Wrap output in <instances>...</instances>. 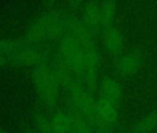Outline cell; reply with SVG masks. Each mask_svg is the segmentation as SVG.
I'll return each mask as SVG.
<instances>
[{
	"mask_svg": "<svg viewBox=\"0 0 157 133\" xmlns=\"http://www.w3.org/2000/svg\"><path fill=\"white\" fill-rule=\"evenodd\" d=\"M46 54L25 40L0 38V68L33 66L44 65Z\"/></svg>",
	"mask_w": 157,
	"mask_h": 133,
	"instance_id": "1",
	"label": "cell"
},
{
	"mask_svg": "<svg viewBox=\"0 0 157 133\" xmlns=\"http://www.w3.org/2000/svg\"><path fill=\"white\" fill-rule=\"evenodd\" d=\"M67 18L59 10H50L35 19L26 29L24 40L32 44L61 39L67 34Z\"/></svg>",
	"mask_w": 157,
	"mask_h": 133,
	"instance_id": "2",
	"label": "cell"
},
{
	"mask_svg": "<svg viewBox=\"0 0 157 133\" xmlns=\"http://www.w3.org/2000/svg\"><path fill=\"white\" fill-rule=\"evenodd\" d=\"M58 60L66 65L73 75L80 81H83L86 71V59L84 48L70 35H64L57 46Z\"/></svg>",
	"mask_w": 157,
	"mask_h": 133,
	"instance_id": "3",
	"label": "cell"
},
{
	"mask_svg": "<svg viewBox=\"0 0 157 133\" xmlns=\"http://www.w3.org/2000/svg\"><path fill=\"white\" fill-rule=\"evenodd\" d=\"M32 80L36 93L42 102L49 108H54L59 99V83L57 82L51 66L41 65L33 69Z\"/></svg>",
	"mask_w": 157,
	"mask_h": 133,
	"instance_id": "4",
	"label": "cell"
},
{
	"mask_svg": "<svg viewBox=\"0 0 157 133\" xmlns=\"http://www.w3.org/2000/svg\"><path fill=\"white\" fill-rule=\"evenodd\" d=\"M67 92L69 93L72 109L83 116L95 131L103 130L96 114V100L92 93L82 86V81L77 80Z\"/></svg>",
	"mask_w": 157,
	"mask_h": 133,
	"instance_id": "5",
	"label": "cell"
},
{
	"mask_svg": "<svg viewBox=\"0 0 157 133\" xmlns=\"http://www.w3.org/2000/svg\"><path fill=\"white\" fill-rule=\"evenodd\" d=\"M117 107L102 95L96 100V114L103 129H111L117 124L119 118Z\"/></svg>",
	"mask_w": 157,
	"mask_h": 133,
	"instance_id": "6",
	"label": "cell"
},
{
	"mask_svg": "<svg viewBox=\"0 0 157 133\" xmlns=\"http://www.w3.org/2000/svg\"><path fill=\"white\" fill-rule=\"evenodd\" d=\"M141 61V55L138 51L132 50L118 56L115 64V68L120 76L128 78L134 75L139 70Z\"/></svg>",
	"mask_w": 157,
	"mask_h": 133,
	"instance_id": "7",
	"label": "cell"
},
{
	"mask_svg": "<svg viewBox=\"0 0 157 133\" xmlns=\"http://www.w3.org/2000/svg\"><path fill=\"white\" fill-rule=\"evenodd\" d=\"M67 34L75 39L83 48L94 44L91 30L84 24L83 21H78L75 18H67Z\"/></svg>",
	"mask_w": 157,
	"mask_h": 133,
	"instance_id": "8",
	"label": "cell"
},
{
	"mask_svg": "<svg viewBox=\"0 0 157 133\" xmlns=\"http://www.w3.org/2000/svg\"><path fill=\"white\" fill-rule=\"evenodd\" d=\"M102 96L118 106L123 97V88L114 78L106 76L102 79L100 83Z\"/></svg>",
	"mask_w": 157,
	"mask_h": 133,
	"instance_id": "9",
	"label": "cell"
},
{
	"mask_svg": "<svg viewBox=\"0 0 157 133\" xmlns=\"http://www.w3.org/2000/svg\"><path fill=\"white\" fill-rule=\"evenodd\" d=\"M104 43L107 52L114 56H120L124 49V36L116 27L108 28L104 34Z\"/></svg>",
	"mask_w": 157,
	"mask_h": 133,
	"instance_id": "10",
	"label": "cell"
},
{
	"mask_svg": "<svg viewBox=\"0 0 157 133\" xmlns=\"http://www.w3.org/2000/svg\"><path fill=\"white\" fill-rule=\"evenodd\" d=\"M51 70L59 85L67 91L77 80H78L73 75V73L69 70L67 66L58 59L51 66Z\"/></svg>",
	"mask_w": 157,
	"mask_h": 133,
	"instance_id": "11",
	"label": "cell"
},
{
	"mask_svg": "<svg viewBox=\"0 0 157 133\" xmlns=\"http://www.w3.org/2000/svg\"><path fill=\"white\" fill-rule=\"evenodd\" d=\"M83 22L92 31L101 27L100 4L97 2H88L84 7Z\"/></svg>",
	"mask_w": 157,
	"mask_h": 133,
	"instance_id": "12",
	"label": "cell"
},
{
	"mask_svg": "<svg viewBox=\"0 0 157 133\" xmlns=\"http://www.w3.org/2000/svg\"><path fill=\"white\" fill-rule=\"evenodd\" d=\"M51 126L55 133H70L71 120L69 113L65 111H56L50 117Z\"/></svg>",
	"mask_w": 157,
	"mask_h": 133,
	"instance_id": "13",
	"label": "cell"
},
{
	"mask_svg": "<svg viewBox=\"0 0 157 133\" xmlns=\"http://www.w3.org/2000/svg\"><path fill=\"white\" fill-rule=\"evenodd\" d=\"M71 120L70 133H94L95 130L90 124V122L80 113L71 109L69 112Z\"/></svg>",
	"mask_w": 157,
	"mask_h": 133,
	"instance_id": "14",
	"label": "cell"
},
{
	"mask_svg": "<svg viewBox=\"0 0 157 133\" xmlns=\"http://www.w3.org/2000/svg\"><path fill=\"white\" fill-rule=\"evenodd\" d=\"M157 127V111H153L139 120L131 127V133H151Z\"/></svg>",
	"mask_w": 157,
	"mask_h": 133,
	"instance_id": "15",
	"label": "cell"
},
{
	"mask_svg": "<svg viewBox=\"0 0 157 133\" xmlns=\"http://www.w3.org/2000/svg\"><path fill=\"white\" fill-rule=\"evenodd\" d=\"M117 4L115 1H105L100 4L101 13V27L110 28L116 18Z\"/></svg>",
	"mask_w": 157,
	"mask_h": 133,
	"instance_id": "16",
	"label": "cell"
},
{
	"mask_svg": "<svg viewBox=\"0 0 157 133\" xmlns=\"http://www.w3.org/2000/svg\"><path fill=\"white\" fill-rule=\"evenodd\" d=\"M33 123L38 133H55L51 126L50 118L43 113L35 112L33 114Z\"/></svg>",
	"mask_w": 157,
	"mask_h": 133,
	"instance_id": "17",
	"label": "cell"
},
{
	"mask_svg": "<svg viewBox=\"0 0 157 133\" xmlns=\"http://www.w3.org/2000/svg\"><path fill=\"white\" fill-rule=\"evenodd\" d=\"M94 133H117V132H115L111 129H103V130H97Z\"/></svg>",
	"mask_w": 157,
	"mask_h": 133,
	"instance_id": "18",
	"label": "cell"
},
{
	"mask_svg": "<svg viewBox=\"0 0 157 133\" xmlns=\"http://www.w3.org/2000/svg\"><path fill=\"white\" fill-rule=\"evenodd\" d=\"M0 133H10V131L2 126H0Z\"/></svg>",
	"mask_w": 157,
	"mask_h": 133,
	"instance_id": "19",
	"label": "cell"
},
{
	"mask_svg": "<svg viewBox=\"0 0 157 133\" xmlns=\"http://www.w3.org/2000/svg\"><path fill=\"white\" fill-rule=\"evenodd\" d=\"M23 133H37V132L33 131V130H30V129H26V130H24V132H23Z\"/></svg>",
	"mask_w": 157,
	"mask_h": 133,
	"instance_id": "20",
	"label": "cell"
},
{
	"mask_svg": "<svg viewBox=\"0 0 157 133\" xmlns=\"http://www.w3.org/2000/svg\"><path fill=\"white\" fill-rule=\"evenodd\" d=\"M154 133H157V131H156V132H154Z\"/></svg>",
	"mask_w": 157,
	"mask_h": 133,
	"instance_id": "21",
	"label": "cell"
}]
</instances>
